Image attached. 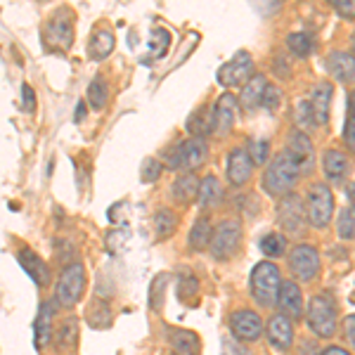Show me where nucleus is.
<instances>
[{
    "label": "nucleus",
    "mask_w": 355,
    "mask_h": 355,
    "mask_svg": "<svg viewBox=\"0 0 355 355\" xmlns=\"http://www.w3.org/2000/svg\"><path fill=\"white\" fill-rule=\"evenodd\" d=\"M301 178L299 164L294 162V157L282 150L279 154H275V159L268 164L266 173H263V190L270 197H287L294 190V185Z\"/></svg>",
    "instance_id": "obj_1"
},
{
    "label": "nucleus",
    "mask_w": 355,
    "mask_h": 355,
    "mask_svg": "<svg viewBox=\"0 0 355 355\" xmlns=\"http://www.w3.org/2000/svg\"><path fill=\"white\" fill-rule=\"evenodd\" d=\"M306 320L308 327L313 329V334H318L320 339H329L336 334V322H339V315H336V303L329 294H318L308 301L306 308Z\"/></svg>",
    "instance_id": "obj_2"
},
{
    "label": "nucleus",
    "mask_w": 355,
    "mask_h": 355,
    "mask_svg": "<svg viewBox=\"0 0 355 355\" xmlns=\"http://www.w3.org/2000/svg\"><path fill=\"white\" fill-rule=\"evenodd\" d=\"M279 284H282V277H279L277 266L270 261L259 263V266L254 268V272H251V294H254V299L266 308L277 306Z\"/></svg>",
    "instance_id": "obj_3"
},
{
    "label": "nucleus",
    "mask_w": 355,
    "mask_h": 355,
    "mask_svg": "<svg viewBox=\"0 0 355 355\" xmlns=\"http://www.w3.org/2000/svg\"><path fill=\"white\" fill-rule=\"evenodd\" d=\"M85 284H88V279H85V268L81 263H69V266L62 268L60 279H57L55 301H60V306H64V308H73L83 299Z\"/></svg>",
    "instance_id": "obj_4"
},
{
    "label": "nucleus",
    "mask_w": 355,
    "mask_h": 355,
    "mask_svg": "<svg viewBox=\"0 0 355 355\" xmlns=\"http://www.w3.org/2000/svg\"><path fill=\"white\" fill-rule=\"evenodd\" d=\"M331 216H334V194L327 185L315 182L306 194V218L313 227L322 230L329 225Z\"/></svg>",
    "instance_id": "obj_5"
},
{
    "label": "nucleus",
    "mask_w": 355,
    "mask_h": 355,
    "mask_svg": "<svg viewBox=\"0 0 355 355\" xmlns=\"http://www.w3.org/2000/svg\"><path fill=\"white\" fill-rule=\"evenodd\" d=\"M239 244H242V223L239 220H223L211 234L209 251L216 261H227L237 254Z\"/></svg>",
    "instance_id": "obj_6"
},
{
    "label": "nucleus",
    "mask_w": 355,
    "mask_h": 355,
    "mask_svg": "<svg viewBox=\"0 0 355 355\" xmlns=\"http://www.w3.org/2000/svg\"><path fill=\"white\" fill-rule=\"evenodd\" d=\"M168 166L171 168H182V171H192L206 164L209 159V145H206L204 137H187L180 145L173 147V152L168 154Z\"/></svg>",
    "instance_id": "obj_7"
},
{
    "label": "nucleus",
    "mask_w": 355,
    "mask_h": 355,
    "mask_svg": "<svg viewBox=\"0 0 355 355\" xmlns=\"http://www.w3.org/2000/svg\"><path fill=\"white\" fill-rule=\"evenodd\" d=\"M45 41H48L53 48L67 53L73 45V15L71 10L62 8L50 17L48 24H45Z\"/></svg>",
    "instance_id": "obj_8"
},
{
    "label": "nucleus",
    "mask_w": 355,
    "mask_h": 355,
    "mask_svg": "<svg viewBox=\"0 0 355 355\" xmlns=\"http://www.w3.org/2000/svg\"><path fill=\"white\" fill-rule=\"evenodd\" d=\"M306 206H303V199L299 194H287V197L279 202L277 206V223L287 234H301L303 227H306Z\"/></svg>",
    "instance_id": "obj_9"
},
{
    "label": "nucleus",
    "mask_w": 355,
    "mask_h": 355,
    "mask_svg": "<svg viewBox=\"0 0 355 355\" xmlns=\"http://www.w3.org/2000/svg\"><path fill=\"white\" fill-rule=\"evenodd\" d=\"M254 76V60L246 50H239L227 64L218 69V83L223 88H234V85H242Z\"/></svg>",
    "instance_id": "obj_10"
},
{
    "label": "nucleus",
    "mask_w": 355,
    "mask_h": 355,
    "mask_svg": "<svg viewBox=\"0 0 355 355\" xmlns=\"http://www.w3.org/2000/svg\"><path fill=\"white\" fill-rule=\"evenodd\" d=\"M289 268L301 282H311L320 272V254L311 244H296L289 254Z\"/></svg>",
    "instance_id": "obj_11"
},
{
    "label": "nucleus",
    "mask_w": 355,
    "mask_h": 355,
    "mask_svg": "<svg viewBox=\"0 0 355 355\" xmlns=\"http://www.w3.org/2000/svg\"><path fill=\"white\" fill-rule=\"evenodd\" d=\"M230 331L237 341H256L263 334V320L256 311H234L230 315Z\"/></svg>",
    "instance_id": "obj_12"
},
{
    "label": "nucleus",
    "mask_w": 355,
    "mask_h": 355,
    "mask_svg": "<svg viewBox=\"0 0 355 355\" xmlns=\"http://www.w3.org/2000/svg\"><path fill=\"white\" fill-rule=\"evenodd\" d=\"M234 116H237V97L225 93L218 97L214 107V119H211V130L218 137H225L232 130Z\"/></svg>",
    "instance_id": "obj_13"
},
{
    "label": "nucleus",
    "mask_w": 355,
    "mask_h": 355,
    "mask_svg": "<svg viewBox=\"0 0 355 355\" xmlns=\"http://www.w3.org/2000/svg\"><path fill=\"white\" fill-rule=\"evenodd\" d=\"M287 152L294 157V162L299 164L301 173H308V171H313L315 166V150H313V142L311 137H308L303 130H291L289 135V142H287Z\"/></svg>",
    "instance_id": "obj_14"
},
{
    "label": "nucleus",
    "mask_w": 355,
    "mask_h": 355,
    "mask_svg": "<svg viewBox=\"0 0 355 355\" xmlns=\"http://www.w3.org/2000/svg\"><path fill=\"white\" fill-rule=\"evenodd\" d=\"M17 261H19L21 270L33 279V284H38V287H48L50 284V268L45 266V261L36 254V251L28 249V246H21V249L17 251Z\"/></svg>",
    "instance_id": "obj_15"
},
{
    "label": "nucleus",
    "mask_w": 355,
    "mask_h": 355,
    "mask_svg": "<svg viewBox=\"0 0 355 355\" xmlns=\"http://www.w3.org/2000/svg\"><path fill=\"white\" fill-rule=\"evenodd\" d=\"M329 76L339 83H353L355 81V57L351 53H343V50H331L324 60Z\"/></svg>",
    "instance_id": "obj_16"
},
{
    "label": "nucleus",
    "mask_w": 355,
    "mask_h": 355,
    "mask_svg": "<svg viewBox=\"0 0 355 355\" xmlns=\"http://www.w3.org/2000/svg\"><path fill=\"white\" fill-rule=\"evenodd\" d=\"M277 306L282 308L284 318H289V320H301L303 318V296H301V289L296 287V282L284 279V282L279 284Z\"/></svg>",
    "instance_id": "obj_17"
},
{
    "label": "nucleus",
    "mask_w": 355,
    "mask_h": 355,
    "mask_svg": "<svg viewBox=\"0 0 355 355\" xmlns=\"http://www.w3.org/2000/svg\"><path fill=\"white\" fill-rule=\"evenodd\" d=\"M268 341L275 351H289L291 343H294V327H291V320L284 318L282 313L275 315L268 322Z\"/></svg>",
    "instance_id": "obj_18"
},
{
    "label": "nucleus",
    "mask_w": 355,
    "mask_h": 355,
    "mask_svg": "<svg viewBox=\"0 0 355 355\" xmlns=\"http://www.w3.org/2000/svg\"><path fill=\"white\" fill-rule=\"evenodd\" d=\"M251 171H254V164H251L246 150H232L227 154V180L232 182L234 187H242L246 180L251 178Z\"/></svg>",
    "instance_id": "obj_19"
},
{
    "label": "nucleus",
    "mask_w": 355,
    "mask_h": 355,
    "mask_svg": "<svg viewBox=\"0 0 355 355\" xmlns=\"http://www.w3.org/2000/svg\"><path fill=\"white\" fill-rule=\"evenodd\" d=\"M331 95H334V88H331L329 81H322L315 85L313 90V100H311V110H313V121L318 125L329 121V107H331Z\"/></svg>",
    "instance_id": "obj_20"
},
{
    "label": "nucleus",
    "mask_w": 355,
    "mask_h": 355,
    "mask_svg": "<svg viewBox=\"0 0 355 355\" xmlns=\"http://www.w3.org/2000/svg\"><path fill=\"white\" fill-rule=\"evenodd\" d=\"M166 336H168L171 346H173V351L178 355H199V351H202L199 336L190 329L171 327V329H166Z\"/></svg>",
    "instance_id": "obj_21"
},
{
    "label": "nucleus",
    "mask_w": 355,
    "mask_h": 355,
    "mask_svg": "<svg viewBox=\"0 0 355 355\" xmlns=\"http://www.w3.org/2000/svg\"><path fill=\"white\" fill-rule=\"evenodd\" d=\"M53 320H55V311L53 303H41L36 315V327H33V341H36V348H45L53 339Z\"/></svg>",
    "instance_id": "obj_22"
},
{
    "label": "nucleus",
    "mask_w": 355,
    "mask_h": 355,
    "mask_svg": "<svg viewBox=\"0 0 355 355\" xmlns=\"http://www.w3.org/2000/svg\"><path fill=\"white\" fill-rule=\"evenodd\" d=\"M114 45H116V38L110 28H97L90 36V43H88V57L95 62L100 60H107L112 53H114Z\"/></svg>",
    "instance_id": "obj_23"
},
{
    "label": "nucleus",
    "mask_w": 355,
    "mask_h": 355,
    "mask_svg": "<svg viewBox=\"0 0 355 355\" xmlns=\"http://www.w3.org/2000/svg\"><path fill=\"white\" fill-rule=\"evenodd\" d=\"M322 166H324V175H327L329 180H343V178L351 173V162H348L346 154L339 150L324 152Z\"/></svg>",
    "instance_id": "obj_24"
},
{
    "label": "nucleus",
    "mask_w": 355,
    "mask_h": 355,
    "mask_svg": "<svg viewBox=\"0 0 355 355\" xmlns=\"http://www.w3.org/2000/svg\"><path fill=\"white\" fill-rule=\"evenodd\" d=\"M171 194H173V199H175V202H180V204L194 202V199H197V194H199V178L194 173H182L173 182V187H171Z\"/></svg>",
    "instance_id": "obj_25"
},
{
    "label": "nucleus",
    "mask_w": 355,
    "mask_h": 355,
    "mask_svg": "<svg viewBox=\"0 0 355 355\" xmlns=\"http://www.w3.org/2000/svg\"><path fill=\"white\" fill-rule=\"evenodd\" d=\"M266 85H268L266 76H261V73H254V76L244 83V88H242V107L244 110H256V107L261 105Z\"/></svg>",
    "instance_id": "obj_26"
},
{
    "label": "nucleus",
    "mask_w": 355,
    "mask_h": 355,
    "mask_svg": "<svg viewBox=\"0 0 355 355\" xmlns=\"http://www.w3.org/2000/svg\"><path fill=\"white\" fill-rule=\"evenodd\" d=\"M211 234H214L211 220L206 218V216H202V218L194 220L190 237H187V244H190V249L194 251H204V249H209V244H211Z\"/></svg>",
    "instance_id": "obj_27"
},
{
    "label": "nucleus",
    "mask_w": 355,
    "mask_h": 355,
    "mask_svg": "<svg viewBox=\"0 0 355 355\" xmlns=\"http://www.w3.org/2000/svg\"><path fill=\"white\" fill-rule=\"evenodd\" d=\"M197 199H199V204L204 206H214V204H218L220 199H223V185H220V180L216 175H206L202 182H199V194H197Z\"/></svg>",
    "instance_id": "obj_28"
},
{
    "label": "nucleus",
    "mask_w": 355,
    "mask_h": 355,
    "mask_svg": "<svg viewBox=\"0 0 355 355\" xmlns=\"http://www.w3.org/2000/svg\"><path fill=\"white\" fill-rule=\"evenodd\" d=\"M85 97H88L90 110L102 112L107 107V102H110V85H107V81L102 76H95L88 85V95Z\"/></svg>",
    "instance_id": "obj_29"
},
{
    "label": "nucleus",
    "mask_w": 355,
    "mask_h": 355,
    "mask_svg": "<svg viewBox=\"0 0 355 355\" xmlns=\"http://www.w3.org/2000/svg\"><path fill=\"white\" fill-rule=\"evenodd\" d=\"M85 318H88V322H90V327H93V329H107V327H112V322H114L112 308L107 306L105 301H93V303H90Z\"/></svg>",
    "instance_id": "obj_30"
},
{
    "label": "nucleus",
    "mask_w": 355,
    "mask_h": 355,
    "mask_svg": "<svg viewBox=\"0 0 355 355\" xmlns=\"http://www.w3.org/2000/svg\"><path fill=\"white\" fill-rule=\"evenodd\" d=\"M211 119H214V114L209 112V107H199L187 121V130L192 133V137H204L206 130H211Z\"/></svg>",
    "instance_id": "obj_31"
},
{
    "label": "nucleus",
    "mask_w": 355,
    "mask_h": 355,
    "mask_svg": "<svg viewBox=\"0 0 355 355\" xmlns=\"http://www.w3.org/2000/svg\"><path fill=\"white\" fill-rule=\"evenodd\" d=\"M178 227V218L175 214L171 209H159L157 214H154V230H157V237H168V234H173Z\"/></svg>",
    "instance_id": "obj_32"
},
{
    "label": "nucleus",
    "mask_w": 355,
    "mask_h": 355,
    "mask_svg": "<svg viewBox=\"0 0 355 355\" xmlns=\"http://www.w3.org/2000/svg\"><path fill=\"white\" fill-rule=\"evenodd\" d=\"M287 45H289V50H291V53H294L296 57H308V55L313 53L315 41H313L311 33L296 31V33H291V36L287 38Z\"/></svg>",
    "instance_id": "obj_33"
},
{
    "label": "nucleus",
    "mask_w": 355,
    "mask_h": 355,
    "mask_svg": "<svg viewBox=\"0 0 355 355\" xmlns=\"http://www.w3.org/2000/svg\"><path fill=\"white\" fill-rule=\"evenodd\" d=\"M284 249H287V237L279 232H270L261 239V251L266 256H270V259H279L284 254Z\"/></svg>",
    "instance_id": "obj_34"
},
{
    "label": "nucleus",
    "mask_w": 355,
    "mask_h": 355,
    "mask_svg": "<svg viewBox=\"0 0 355 355\" xmlns=\"http://www.w3.org/2000/svg\"><path fill=\"white\" fill-rule=\"evenodd\" d=\"M336 234L339 239H355V211L351 206L341 209L339 220H336Z\"/></svg>",
    "instance_id": "obj_35"
},
{
    "label": "nucleus",
    "mask_w": 355,
    "mask_h": 355,
    "mask_svg": "<svg viewBox=\"0 0 355 355\" xmlns=\"http://www.w3.org/2000/svg\"><path fill=\"white\" fill-rule=\"evenodd\" d=\"M270 142L263 140V137H254V140H249V150H246V154H249L251 164H259L263 166L268 162V157H270Z\"/></svg>",
    "instance_id": "obj_36"
},
{
    "label": "nucleus",
    "mask_w": 355,
    "mask_h": 355,
    "mask_svg": "<svg viewBox=\"0 0 355 355\" xmlns=\"http://www.w3.org/2000/svg\"><path fill=\"white\" fill-rule=\"evenodd\" d=\"M171 45V33L166 28H154L150 36V55L152 57H164L166 50Z\"/></svg>",
    "instance_id": "obj_37"
},
{
    "label": "nucleus",
    "mask_w": 355,
    "mask_h": 355,
    "mask_svg": "<svg viewBox=\"0 0 355 355\" xmlns=\"http://www.w3.org/2000/svg\"><path fill=\"white\" fill-rule=\"evenodd\" d=\"M166 282H168V275L162 272L154 277L152 282V289H150V308H154V311H162L164 306V294H166Z\"/></svg>",
    "instance_id": "obj_38"
},
{
    "label": "nucleus",
    "mask_w": 355,
    "mask_h": 355,
    "mask_svg": "<svg viewBox=\"0 0 355 355\" xmlns=\"http://www.w3.org/2000/svg\"><path fill=\"white\" fill-rule=\"evenodd\" d=\"M57 339H60V343L64 348H71L73 343H76L78 339V322L73 318H69L64 324L60 327V331H57Z\"/></svg>",
    "instance_id": "obj_39"
},
{
    "label": "nucleus",
    "mask_w": 355,
    "mask_h": 355,
    "mask_svg": "<svg viewBox=\"0 0 355 355\" xmlns=\"http://www.w3.org/2000/svg\"><path fill=\"white\" fill-rule=\"evenodd\" d=\"M296 123H299V130H303V133H306V130L315 123L313 121L311 100H299V102H296Z\"/></svg>",
    "instance_id": "obj_40"
},
{
    "label": "nucleus",
    "mask_w": 355,
    "mask_h": 355,
    "mask_svg": "<svg viewBox=\"0 0 355 355\" xmlns=\"http://www.w3.org/2000/svg\"><path fill=\"white\" fill-rule=\"evenodd\" d=\"M279 102H282V90L277 88V85H272V83H268L266 85V90H263V100H261V105L266 107L268 112H275L279 107Z\"/></svg>",
    "instance_id": "obj_41"
},
{
    "label": "nucleus",
    "mask_w": 355,
    "mask_h": 355,
    "mask_svg": "<svg viewBox=\"0 0 355 355\" xmlns=\"http://www.w3.org/2000/svg\"><path fill=\"white\" fill-rule=\"evenodd\" d=\"M164 171V164L159 162V159H145V164H142V182H154L159 180V175H162Z\"/></svg>",
    "instance_id": "obj_42"
},
{
    "label": "nucleus",
    "mask_w": 355,
    "mask_h": 355,
    "mask_svg": "<svg viewBox=\"0 0 355 355\" xmlns=\"http://www.w3.org/2000/svg\"><path fill=\"white\" fill-rule=\"evenodd\" d=\"M197 287H199V282L192 275H182L180 282H178V296H180V301H187V291H190V299H192V296L197 294Z\"/></svg>",
    "instance_id": "obj_43"
},
{
    "label": "nucleus",
    "mask_w": 355,
    "mask_h": 355,
    "mask_svg": "<svg viewBox=\"0 0 355 355\" xmlns=\"http://www.w3.org/2000/svg\"><path fill=\"white\" fill-rule=\"evenodd\" d=\"M334 10L346 19H355V0H331Z\"/></svg>",
    "instance_id": "obj_44"
},
{
    "label": "nucleus",
    "mask_w": 355,
    "mask_h": 355,
    "mask_svg": "<svg viewBox=\"0 0 355 355\" xmlns=\"http://www.w3.org/2000/svg\"><path fill=\"white\" fill-rule=\"evenodd\" d=\"M343 142H346V147L355 154V119L348 116L346 119V125H343Z\"/></svg>",
    "instance_id": "obj_45"
},
{
    "label": "nucleus",
    "mask_w": 355,
    "mask_h": 355,
    "mask_svg": "<svg viewBox=\"0 0 355 355\" xmlns=\"http://www.w3.org/2000/svg\"><path fill=\"white\" fill-rule=\"evenodd\" d=\"M343 336H346V343L355 351V315H348L343 320Z\"/></svg>",
    "instance_id": "obj_46"
},
{
    "label": "nucleus",
    "mask_w": 355,
    "mask_h": 355,
    "mask_svg": "<svg viewBox=\"0 0 355 355\" xmlns=\"http://www.w3.org/2000/svg\"><path fill=\"white\" fill-rule=\"evenodd\" d=\"M223 355H254L249 351L246 346H242V343L237 341H225V346H223Z\"/></svg>",
    "instance_id": "obj_47"
},
{
    "label": "nucleus",
    "mask_w": 355,
    "mask_h": 355,
    "mask_svg": "<svg viewBox=\"0 0 355 355\" xmlns=\"http://www.w3.org/2000/svg\"><path fill=\"white\" fill-rule=\"evenodd\" d=\"M21 93H24V107L28 112H33L36 110V105H33V88L28 83H24L21 85Z\"/></svg>",
    "instance_id": "obj_48"
},
{
    "label": "nucleus",
    "mask_w": 355,
    "mask_h": 355,
    "mask_svg": "<svg viewBox=\"0 0 355 355\" xmlns=\"http://www.w3.org/2000/svg\"><path fill=\"white\" fill-rule=\"evenodd\" d=\"M322 355H351L346 351V348H341V346H329V348H324Z\"/></svg>",
    "instance_id": "obj_49"
},
{
    "label": "nucleus",
    "mask_w": 355,
    "mask_h": 355,
    "mask_svg": "<svg viewBox=\"0 0 355 355\" xmlns=\"http://www.w3.org/2000/svg\"><path fill=\"white\" fill-rule=\"evenodd\" d=\"M346 197H348V202H351V209L355 211V182H351V185L346 187Z\"/></svg>",
    "instance_id": "obj_50"
},
{
    "label": "nucleus",
    "mask_w": 355,
    "mask_h": 355,
    "mask_svg": "<svg viewBox=\"0 0 355 355\" xmlns=\"http://www.w3.org/2000/svg\"><path fill=\"white\" fill-rule=\"evenodd\" d=\"M73 114H76V121H83V116H85V102H78L76 112H73Z\"/></svg>",
    "instance_id": "obj_51"
},
{
    "label": "nucleus",
    "mask_w": 355,
    "mask_h": 355,
    "mask_svg": "<svg viewBox=\"0 0 355 355\" xmlns=\"http://www.w3.org/2000/svg\"><path fill=\"white\" fill-rule=\"evenodd\" d=\"M348 110H351V116L355 119V88L351 90V95H348Z\"/></svg>",
    "instance_id": "obj_52"
},
{
    "label": "nucleus",
    "mask_w": 355,
    "mask_h": 355,
    "mask_svg": "<svg viewBox=\"0 0 355 355\" xmlns=\"http://www.w3.org/2000/svg\"><path fill=\"white\" fill-rule=\"evenodd\" d=\"M353 57H355V33H353Z\"/></svg>",
    "instance_id": "obj_53"
},
{
    "label": "nucleus",
    "mask_w": 355,
    "mask_h": 355,
    "mask_svg": "<svg viewBox=\"0 0 355 355\" xmlns=\"http://www.w3.org/2000/svg\"><path fill=\"white\" fill-rule=\"evenodd\" d=\"M171 355H178V353H171Z\"/></svg>",
    "instance_id": "obj_54"
}]
</instances>
